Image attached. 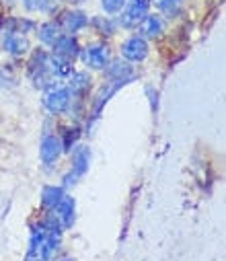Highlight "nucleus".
Segmentation results:
<instances>
[{
  "label": "nucleus",
  "mask_w": 226,
  "mask_h": 261,
  "mask_svg": "<svg viewBox=\"0 0 226 261\" xmlns=\"http://www.w3.org/2000/svg\"><path fill=\"white\" fill-rule=\"evenodd\" d=\"M29 76L35 83V87H52L54 74L49 70V58L45 51H35L29 62Z\"/></svg>",
  "instance_id": "f257e3e1"
},
{
  "label": "nucleus",
  "mask_w": 226,
  "mask_h": 261,
  "mask_svg": "<svg viewBox=\"0 0 226 261\" xmlns=\"http://www.w3.org/2000/svg\"><path fill=\"white\" fill-rule=\"evenodd\" d=\"M150 9V0H130L125 13L119 17V25L121 27H136L142 23V19L148 15Z\"/></svg>",
  "instance_id": "f03ea898"
},
{
  "label": "nucleus",
  "mask_w": 226,
  "mask_h": 261,
  "mask_svg": "<svg viewBox=\"0 0 226 261\" xmlns=\"http://www.w3.org/2000/svg\"><path fill=\"white\" fill-rule=\"evenodd\" d=\"M121 54L130 62H142L148 56V43H146L144 37H130L121 45Z\"/></svg>",
  "instance_id": "7ed1b4c3"
},
{
  "label": "nucleus",
  "mask_w": 226,
  "mask_h": 261,
  "mask_svg": "<svg viewBox=\"0 0 226 261\" xmlns=\"http://www.w3.org/2000/svg\"><path fill=\"white\" fill-rule=\"evenodd\" d=\"M79 54H81V45L72 35H62L54 43V56H58V58H64V60L72 62L74 58H79Z\"/></svg>",
  "instance_id": "20e7f679"
},
{
  "label": "nucleus",
  "mask_w": 226,
  "mask_h": 261,
  "mask_svg": "<svg viewBox=\"0 0 226 261\" xmlns=\"http://www.w3.org/2000/svg\"><path fill=\"white\" fill-rule=\"evenodd\" d=\"M43 105H45L47 111H52V113H62V111L70 105V91H68V89H52V91L45 95Z\"/></svg>",
  "instance_id": "39448f33"
},
{
  "label": "nucleus",
  "mask_w": 226,
  "mask_h": 261,
  "mask_svg": "<svg viewBox=\"0 0 226 261\" xmlns=\"http://www.w3.org/2000/svg\"><path fill=\"white\" fill-rule=\"evenodd\" d=\"M83 60H85L87 66L101 70V68L107 66V62H109V51L103 45H91V47L83 49Z\"/></svg>",
  "instance_id": "423d86ee"
},
{
  "label": "nucleus",
  "mask_w": 226,
  "mask_h": 261,
  "mask_svg": "<svg viewBox=\"0 0 226 261\" xmlns=\"http://www.w3.org/2000/svg\"><path fill=\"white\" fill-rule=\"evenodd\" d=\"M39 154H41V161L45 165L49 163H56L58 156L62 154V140L56 138V136H45L41 140V146H39Z\"/></svg>",
  "instance_id": "0eeeda50"
},
{
  "label": "nucleus",
  "mask_w": 226,
  "mask_h": 261,
  "mask_svg": "<svg viewBox=\"0 0 226 261\" xmlns=\"http://www.w3.org/2000/svg\"><path fill=\"white\" fill-rule=\"evenodd\" d=\"M89 163H91V150L89 146H77L72 152V175L81 177L89 171Z\"/></svg>",
  "instance_id": "6e6552de"
},
{
  "label": "nucleus",
  "mask_w": 226,
  "mask_h": 261,
  "mask_svg": "<svg viewBox=\"0 0 226 261\" xmlns=\"http://www.w3.org/2000/svg\"><path fill=\"white\" fill-rule=\"evenodd\" d=\"M107 76L113 81V83H121L125 85L130 79H134V68L130 66L128 62H121V60H115L107 66Z\"/></svg>",
  "instance_id": "1a4fd4ad"
},
{
  "label": "nucleus",
  "mask_w": 226,
  "mask_h": 261,
  "mask_svg": "<svg viewBox=\"0 0 226 261\" xmlns=\"http://www.w3.org/2000/svg\"><path fill=\"white\" fill-rule=\"evenodd\" d=\"M5 49H7L11 56L19 58V56L27 54V49H29V41H27L25 35H21V33H17V31H9L7 37H5Z\"/></svg>",
  "instance_id": "9d476101"
},
{
  "label": "nucleus",
  "mask_w": 226,
  "mask_h": 261,
  "mask_svg": "<svg viewBox=\"0 0 226 261\" xmlns=\"http://www.w3.org/2000/svg\"><path fill=\"white\" fill-rule=\"evenodd\" d=\"M54 214H56V218L62 222V226H66V228L72 226V224H74V200L68 198V195H64V198L56 204Z\"/></svg>",
  "instance_id": "9b49d317"
},
{
  "label": "nucleus",
  "mask_w": 226,
  "mask_h": 261,
  "mask_svg": "<svg viewBox=\"0 0 226 261\" xmlns=\"http://www.w3.org/2000/svg\"><path fill=\"white\" fill-rule=\"evenodd\" d=\"M87 23H89V17L81 11H72L62 17V27L66 29V33H77V31L85 29Z\"/></svg>",
  "instance_id": "f8f14e48"
},
{
  "label": "nucleus",
  "mask_w": 226,
  "mask_h": 261,
  "mask_svg": "<svg viewBox=\"0 0 226 261\" xmlns=\"http://www.w3.org/2000/svg\"><path fill=\"white\" fill-rule=\"evenodd\" d=\"M163 19L159 15H146L140 23V31L144 37H159L163 33Z\"/></svg>",
  "instance_id": "ddd939ff"
},
{
  "label": "nucleus",
  "mask_w": 226,
  "mask_h": 261,
  "mask_svg": "<svg viewBox=\"0 0 226 261\" xmlns=\"http://www.w3.org/2000/svg\"><path fill=\"white\" fill-rule=\"evenodd\" d=\"M62 198H64V189H62V187L47 185V187H43V191H41V206L54 210L56 204H58Z\"/></svg>",
  "instance_id": "4468645a"
},
{
  "label": "nucleus",
  "mask_w": 226,
  "mask_h": 261,
  "mask_svg": "<svg viewBox=\"0 0 226 261\" xmlns=\"http://www.w3.org/2000/svg\"><path fill=\"white\" fill-rule=\"evenodd\" d=\"M39 39L45 43V45H54L60 37H62V33H60V25L58 23H45V25H41L39 27Z\"/></svg>",
  "instance_id": "2eb2a0df"
},
{
  "label": "nucleus",
  "mask_w": 226,
  "mask_h": 261,
  "mask_svg": "<svg viewBox=\"0 0 226 261\" xmlns=\"http://www.w3.org/2000/svg\"><path fill=\"white\" fill-rule=\"evenodd\" d=\"M49 70L56 76H68L72 72V62H68L64 58H58V56H52L49 58Z\"/></svg>",
  "instance_id": "dca6fc26"
},
{
  "label": "nucleus",
  "mask_w": 226,
  "mask_h": 261,
  "mask_svg": "<svg viewBox=\"0 0 226 261\" xmlns=\"http://www.w3.org/2000/svg\"><path fill=\"white\" fill-rule=\"evenodd\" d=\"M91 87V76L85 74V72H79V74H74L72 76V83H70V91L74 95H83L85 91H89Z\"/></svg>",
  "instance_id": "f3484780"
},
{
  "label": "nucleus",
  "mask_w": 226,
  "mask_h": 261,
  "mask_svg": "<svg viewBox=\"0 0 226 261\" xmlns=\"http://www.w3.org/2000/svg\"><path fill=\"white\" fill-rule=\"evenodd\" d=\"M27 11H49L54 0H23Z\"/></svg>",
  "instance_id": "a211bd4d"
},
{
  "label": "nucleus",
  "mask_w": 226,
  "mask_h": 261,
  "mask_svg": "<svg viewBox=\"0 0 226 261\" xmlns=\"http://www.w3.org/2000/svg\"><path fill=\"white\" fill-rule=\"evenodd\" d=\"M81 132H79V127H72V129H66V138L62 142V150H72V146L77 144Z\"/></svg>",
  "instance_id": "6ab92c4d"
},
{
  "label": "nucleus",
  "mask_w": 226,
  "mask_h": 261,
  "mask_svg": "<svg viewBox=\"0 0 226 261\" xmlns=\"http://www.w3.org/2000/svg\"><path fill=\"white\" fill-rule=\"evenodd\" d=\"M125 5V0H103V9H105V13H119L121 11V7Z\"/></svg>",
  "instance_id": "aec40b11"
},
{
  "label": "nucleus",
  "mask_w": 226,
  "mask_h": 261,
  "mask_svg": "<svg viewBox=\"0 0 226 261\" xmlns=\"http://www.w3.org/2000/svg\"><path fill=\"white\" fill-rule=\"evenodd\" d=\"M181 7V0H161V9L167 13V15H175Z\"/></svg>",
  "instance_id": "412c9836"
},
{
  "label": "nucleus",
  "mask_w": 226,
  "mask_h": 261,
  "mask_svg": "<svg viewBox=\"0 0 226 261\" xmlns=\"http://www.w3.org/2000/svg\"><path fill=\"white\" fill-rule=\"evenodd\" d=\"M95 25L101 29V33H105V35H111L113 33V23L109 21V19H95Z\"/></svg>",
  "instance_id": "4be33fe9"
},
{
  "label": "nucleus",
  "mask_w": 226,
  "mask_h": 261,
  "mask_svg": "<svg viewBox=\"0 0 226 261\" xmlns=\"http://www.w3.org/2000/svg\"><path fill=\"white\" fill-rule=\"evenodd\" d=\"M146 93L150 95V105H153V109H157V91H153V87H148Z\"/></svg>",
  "instance_id": "5701e85b"
},
{
  "label": "nucleus",
  "mask_w": 226,
  "mask_h": 261,
  "mask_svg": "<svg viewBox=\"0 0 226 261\" xmlns=\"http://www.w3.org/2000/svg\"><path fill=\"white\" fill-rule=\"evenodd\" d=\"M72 3H83V0H72Z\"/></svg>",
  "instance_id": "b1692460"
},
{
  "label": "nucleus",
  "mask_w": 226,
  "mask_h": 261,
  "mask_svg": "<svg viewBox=\"0 0 226 261\" xmlns=\"http://www.w3.org/2000/svg\"><path fill=\"white\" fill-rule=\"evenodd\" d=\"M0 27H3V19H0Z\"/></svg>",
  "instance_id": "393cba45"
},
{
  "label": "nucleus",
  "mask_w": 226,
  "mask_h": 261,
  "mask_svg": "<svg viewBox=\"0 0 226 261\" xmlns=\"http://www.w3.org/2000/svg\"><path fill=\"white\" fill-rule=\"evenodd\" d=\"M5 3H9V0H5Z\"/></svg>",
  "instance_id": "a878e982"
}]
</instances>
